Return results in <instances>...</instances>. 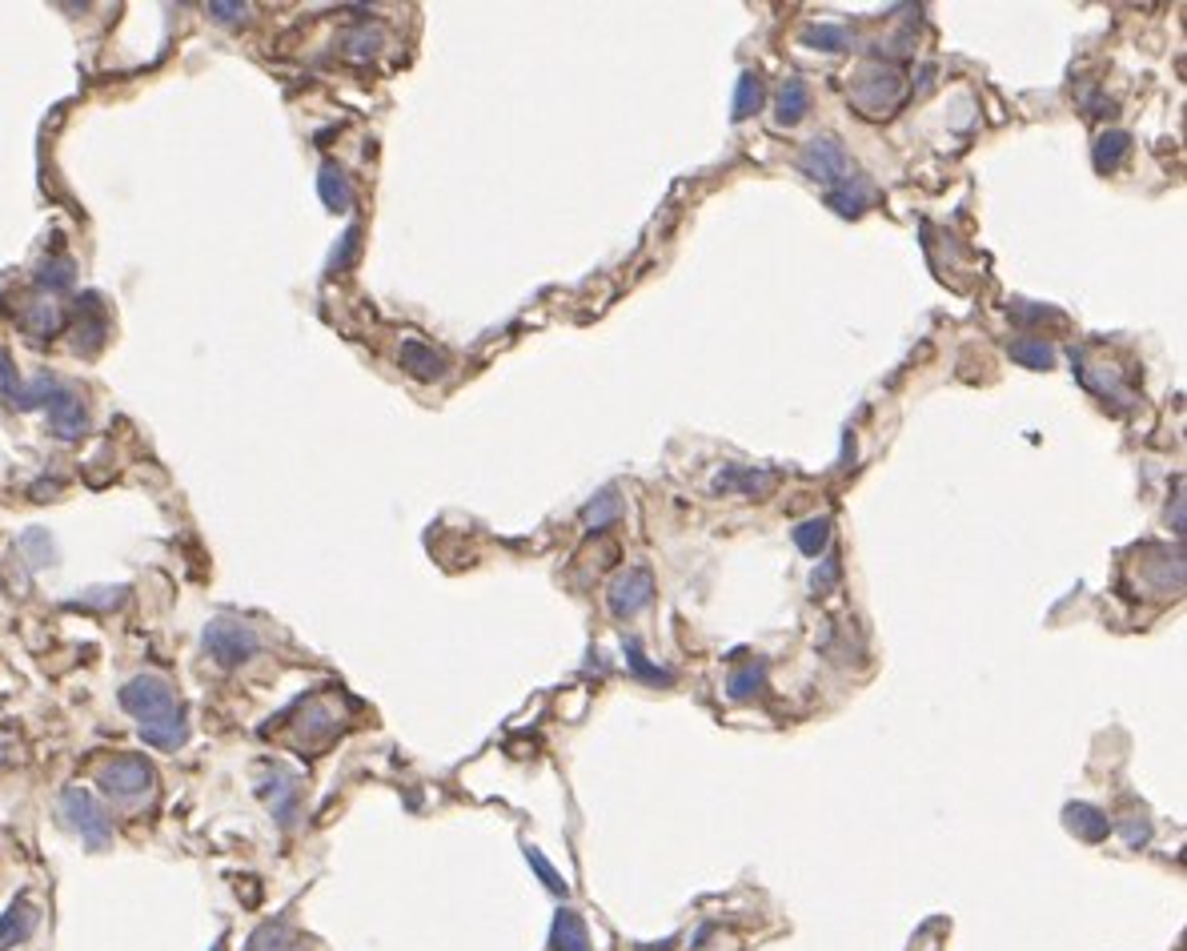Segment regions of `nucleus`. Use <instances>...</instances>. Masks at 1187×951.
<instances>
[{"mask_svg":"<svg viewBox=\"0 0 1187 951\" xmlns=\"http://www.w3.org/2000/svg\"><path fill=\"white\" fill-rule=\"evenodd\" d=\"M1127 153H1132V137L1123 129H1108V132H1099L1095 137V169L1099 173H1115L1127 161Z\"/></svg>","mask_w":1187,"mask_h":951,"instance_id":"obj_20","label":"nucleus"},{"mask_svg":"<svg viewBox=\"0 0 1187 951\" xmlns=\"http://www.w3.org/2000/svg\"><path fill=\"white\" fill-rule=\"evenodd\" d=\"M775 486V474L770 470H746V466H726L723 474L714 478V494H735V490H742V494H766V490Z\"/></svg>","mask_w":1187,"mask_h":951,"instance_id":"obj_16","label":"nucleus"},{"mask_svg":"<svg viewBox=\"0 0 1187 951\" xmlns=\"http://www.w3.org/2000/svg\"><path fill=\"white\" fill-rule=\"evenodd\" d=\"M763 687H766V667L763 662H746V667L730 671V679H726V695H730L735 702L754 699Z\"/></svg>","mask_w":1187,"mask_h":951,"instance_id":"obj_26","label":"nucleus"},{"mask_svg":"<svg viewBox=\"0 0 1187 951\" xmlns=\"http://www.w3.org/2000/svg\"><path fill=\"white\" fill-rule=\"evenodd\" d=\"M37 927H40V903L28 896H16L4 908V915H0V951H16L21 943H28V939L37 936Z\"/></svg>","mask_w":1187,"mask_h":951,"instance_id":"obj_11","label":"nucleus"},{"mask_svg":"<svg viewBox=\"0 0 1187 951\" xmlns=\"http://www.w3.org/2000/svg\"><path fill=\"white\" fill-rule=\"evenodd\" d=\"M626 659H630V667H634V671H638V674H642L647 683H662V687H671V683H674V674H671V671H662V667H650L647 655H642V647H638L634 638H630V643H626Z\"/></svg>","mask_w":1187,"mask_h":951,"instance_id":"obj_33","label":"nucleus"},{"mask_svg":"<svg viewBox=\"0 0 1187 951\" xmlns=\"http://www.w3.org/2000/svg\"><path fill=\"white\" fill-rule=\"evenodd\" d=\"M73 281H77V265L68 262V257H49V262H40L37 286L44 293H65V290H73Z\"/></svg>","mask_w":1187,"mask_h":951,"instance_id":"obj_27","label":"nucleus"},{"mask_svg":"<svg viewBox=\"0 0 1187 951\" xmlns=\"http://www.w3.org/2000/svg\"><path fill=\"white\" fill-rule=\"evenodd\" d=\"M125 598V586H101V591H85V598H77V607H117Z\"/></svg>","mask_w":1187,"mask_h":951,"instance_id":"obj_36","label":"nucleus"},{"mask_svg":"<svg viewBox=\"0 0 1187 951\" xmlns=\"http://www.w3.org/2000/svg\"><path fill=\"white\" fill-rule=\"evenodd\" d=\"M21 326H25L33 338L49 342V338L65 326V314H61V305H53V302H28L25 314H21Z\"/></svg>","mask_w":1187,"mask_h":951,"instance_id":"obj_21","label":"nucleus"},{"mask_svg":"<svg viewBox=\"0 0 1187 951\" xmlns=\"http://www.w3.org/2000/svg\"><path fill=\"white\" fill-rule=\"evenodd\" d=\"M827 205L834 213H843V217H858V213H867V205H871V189L863 186L858 177H846L843 186L827 189Z\"/></svg>","mask_w":1187,"mask_h":951,"instance_id":"obj_23","label":"nucleus"},{"mask_svg":"<svg viewBox=\"0 0 1187 951\" xmlns=\"http://www.w3.org/2000/svg\"><path fill=\"white\" fill-rule=\"evenodd\" d=\"M791 538L806 558H818L822 550H827V542H831V518L827 515L806 518V522H799V527L791 530Z\"/></svg>","mask_w":1187,"mask_h":951,"instance_id":"obj_25","label":"nucleus"},{"mask_svg":"<svg viewBox=\"0 0 1187 951\" xmlns=\"http://www.w3.org/2000/svg\"><path fill=\"white\" fill-rule=\"evenodd\" d=\"M120 707L137 719V731L157 751H181L189 743V714L177 699L169 679L161 674H132L120 687Z\"/></svg>","mask_w":1187,"mask_h":951,"instance_id":"obj_1","label":"nucleus"},{"mask_svg":"<svg viewBox=\"0 0 1187 951\" xmlns=\"http://www.w3.org/2000/svg\"><path fill=\"white\" fill-rule=\"evenodd\" d=\"M799 169H803L815 186L834 189L851 177V157H846V149L839 137H815V141H806L803 153H799Z\"/></svg>","mask_w":1187,"mask_h":951,"instance_id":"obj_7","label":"nucleus"},{"mask_svg":"<svg viewBox=\"0 0 1187 951\" xmlns=\"http://www.w3.org/2000/svg\"><path fill=\"white\" fill-rule=\"evenodd\" d=\"M317 198H321V205L330 213H345L354 205V186H349V177H345V169L337 161H321V169H317Z\"/></svg>","mask_w":1187,"mask_h":951,"instance_id":"obj_15","label":"nucleus"},{"mask_svg":"<svg viewBox=\"0 0 1187 951\" xmlns=\"http://www.w3.org/2000/svg\"><path fill=\"white\" fill-rule=\"evenodd\" d=\"M834 579H839V558H827V562H822V570H815V579H811L815 595H827V591L834 586Z\"/></svg>","mask_w":1187,"mask_h":951,"instance_id":"obj_39","label":"nucleus"},{"mask_svg":"<svg viewBox=\"0 0 1187 951\" xmlns=\"http://www.w3.org/2000/svg\"><path fill=\"white\" fill-rule=\"evenodd\" d=\"M763 101H766L763 77H758L754 68H746V73L739 77V85H735V113H730V117H735V121L754 117V113L763 109Z\"/></svg>","mask_w":1187,"mask_h":951,"instance_id":"obj_24","label":"nucleus"},{"mask_svg":"<svg viewBox=\"0 0 1187 951\" xmlns=\"http://www.w3.org/2000/svg\"><path fill=\"white\" fill-rule=\"evenodd\" d=\"M1007 350H1011V357H1016L1019 366H1028V370H1051V366H1056V350L1043 342V338H1019V342H1011Z\"/></svg>","mask_w":1187,"mask_h":951,"instance_id":"obj_28","label":"nucleus"},{"mask_svg":"<svg viewBox=\"0 0 1187 951\" xmlns=\"http://www.w3.org/2000/svg\"><path fill=\"white\" fill-rule=\"evenodd\" d=\"M157 787V766L149 755H113L97 766V791L117 799V803H141Z\"/></svg>","mask_w":1187,"mask_h":951,"instance_id":"obj_3","label":"nucleus"},{"mask_svg":"<svg viewBox=\"0 0 1187 951\" xmlns=\"http://www.w3.org/2000/svg\"><path fill=\"white\" fill-rule=\"evenodd\" d=\"M56 811L68 832H77L89 851H109L113 847V823H109L105 807L97 803L89 787H65L56 795Z\"/></svg>","mask_w":1187,"mask_h":951,"instance_id":"obj_4","label":"nucleus"},{"mask_svg":"<svg viewBox=\"0 0 1187 951\" xmlns=\"http://www.w3.org/2000/svg\"><path fill=\"white\" fill-rule=\"evenodd\" d=\"M550 948L554 951H594L590 948V931L582 924V915L574 908H562L554 915V927H550Z\"/></svg>","mask_w":1187,"mask_h":951,"instance_id":"obj_17","label":"nucleus"},{"mask_svg":"<svg viewBox=\"0 0 1187 951\" xmlns=\"http://www.w3.org/2000/svg\"><path fill=\"white\" fill-rule=\"evenodd\" d=\"M1063 823H1068V832L1075 835V839H1083V844H1103V839L1115 832L1108 815L1092 803H1068L1063 807Z\"/></svg>","mask_w":1187,"mask_h":951,"instance_id":"obj_14","label":"nucleus"},{"mask_svg":"<svg viewBox=\"0 0 1187 951\" xmlns=\"http://www.w3.org/2000/svg\"><path fill=\"white\" fill-rule=\"evenodd\" d=\"M397 362H401V370H406L409 378H418V382H437V378H446V370H449L446 354L434 350V345L418 342V338H406V342H401Z\"/></svg>","mask_w":1187,"mask_h":951,"instance_id":"obj_12","label":"nucleus"},{"mask_svg":"<svg viewBox=\"0 0 1187 951\" xmlns=\"http://www.w3.org/2000/svg\"><path fill=\"white\" fill-rule=\"evenodd\" d=\"M357 245H361V229H357V225H354V229H349V233H345V238H342V245L333 250V257H330V274H342L345 265L354 262V257H357Z\"/></svg>","mask_w":1187,"mask_h":951,"instance_id":"obj_34","label":"nucleus"},{"mask_svg":"<svg viewBox=\"0 0 1187 951\" xmlns=\"http://www.w3.org/2000/svg\"><path fill=\"white\" fill-rule=\"evenodd\" d=\"M618 510H622L618 494H614V490H602V494H598V498L582 510V522H586L590 530H602V527H610V522L618 518Z\"/></svg>","mask_w":1187,"mask_h":951,"instance_id":"obj_32","label":"nucleus"},{"mask_svg":"<svg viewBox=\"0 0 1187 951\" xmlns=\"http://www.w3.org/2000/svg\"><path fill=\"white\" fill-rule=\"evenodd\" d=\"M382 45H385L382 25H370V21H366V25H354L342 37V56H349V61H357V65H366V61L378 56Z\"/></svg>","mask_w":1187,"mask_h":951,"instance_id":"obj_19","label":"nucleus"},{"mask_svg":"<svg viewBox=\"0 0 1187 951\" xmlns=\"http://www.w3.org/2000/svg\"><path fill=\"white\" fill-rule=\"evenodd\" d=\"M56 390H61V382H56L53 373H37L33 382H21V394H16V410H44V406L53 402Z\"/></svg>","mask_w":1187,"mask_h":951,"instance_id":"obj_29","label":"nucleus"},{"mask_svg":"<svg viewBox=\"0 0 1187 951\" xmlns=\"http://www.w3.org/2000/svg\"><path fill=\"white\" fill-rule=\"evenodd\" d=\"M221 948H225V939H217V943H213V948H209V951H221Z\"/></svg>","mask_w":1187,"mask_h":951,"instance_id":"obj_40","label":"nucleus"},{"mask_svg":"<svg viewBox=\"0 0 1187 951\" xmlns=\"http://www.w3.org/2000/svg\"><path fill=\"white\" fill-rule=\"evenodd\" d=\"M209 13H213V21H221V25H238V21H245L250 4H221V0H213Z\"/></svg>","mask_w":1187,"mask_h":951,"instance_id":"obj_38","label":"nucleus"},{"mask_svg":"<svg viewBox=\"0 0 1187 951\" xmlns=\"http://www.w3.org/2000/svg\"><path fill=\"white\" fill-rule=\"evenodd\" d=\"M650 598H654V574L647 567H630L610 582L607 607L614 619H634V614H642L650 607Z\"/></svg>","mask_w":1187,"mask_h":951,"instance_id":"obj_10","label":"nucleus"},{"mask_svg":"<svg viewBox=\"0 0 1187 951\" xmlns=\"http://www.w3.org/2000/svg\"><path fill=\"white\" fill-rule=\"evenodd\" d=\"M109 333V317H105V302L97 293H80L77 305H73V317H68V342L77 354H97L101 342Z\"/></svg>","mask_w":1187,"mask_h":951,"instance_id":"obj_9","label":"nucleus"},{"mask_svg":"<svg viewBox=\"0 0 1187 951\" xmlns=\"http://www.w3.org/2000/svg\"><path fill=\"white\" fill-rule=\"evenodd\" d=\"M257 795L269 803V811H273V820H278L281 827H293V823H297V815H302V783H297V775H290L285 766H278V763L265 766L261 779H257Z\"/></svg>","mask_w":1187,"mask_h":951,"instance_id":"obj_8","label":"nucleus"},{"mask_svg":"<svg viewBox=\"0 0 1187 951\" xmlns=\"http://www.w3.org/2000/svg\"><path fill=\"white\" fill-rule=\"evenodd\" d=\"M811 113V89H806V80L803 77H791V80H782V89H779V125H799V121Z\"/></svg>","mask_w":1187,"mask_h":951,"instance_id":"obj_22","label":"nucleus"},{"mask_svg":"<svg viewBox=\"0 0 1187 951\" xmlns=\"http://www.w3.org/2000/svg\"><path fill=\"white\" fill-rule=\"evenodd\" d=\"M522 851H526V863H529V867H534V875H538L541 884H546V891H554V896H562V899H566L570 884H566V879H562V872H558L554 863H550V859L541 855L538 847H529V844L522 847Z\"/></svg>","mask_w":1187,"mask_h":951,"instance_id":"obj_31","label":"nucleus"},{"mask_svg":"<svg viewBox=\"0 0 1187 951\" xmlns=\"http://www.w3.org/2000/svg\"><path fill=\"white\" fill-rule=\"evenodd\" d=\"M803 45L822 49V53H843V49L855 45V37H851L843 25H811V28H803Z\"/></svg>","mask_w":1187,"mask_h":951,"instance_id":"obj_30","label":"nucleus"},{"mask_svg":"<svg viewBox=\"0 0 1187 951\" xmlns=\"http://www.w3.org/2000/svg\"><path fill=\"white\" fill-rule=\"evenodd\" d=\"M49 410V430H53L56 438H80L85 430H89V410H85V402H80L73 390H56L53 402L44 406Z\"/></svg>","mask_w":1187,"mask_h":951,"instance_id":"obj_13","label":"nucleus"},{"mask_svg":"<svg viewBox=\"0 0 1187 951\" xmlns=\"http://www.w3.org/2000/svg\"><path fill=\"white\" fill-rule=\"evenodd\" d=\"M1123 839H1127V847H1144L1151 839V823L1144 820V815H1127V823L1120 827Z\"/></svg>","mask_w":1187,"mask_h":951,"instance_id":"obj_37","label":"nucleus"},{"mask_svg":"<svg viewBox=\"0 0 1187 951\" xmlns=\"http://www.w3.org/2000/svg\"><path fill=\"white\" fill-rule=\"evenodd\" d=\"M16 394H21V373L13 370V357L0 350V397L16 406Z\"/></svg>","mask_w":1187,"mask_h":951,"instance_id":"obj_35","label":"nucleus"},{"mask_svg":"<svg viewBox=\"0 0 1187 951\" xmlns=\"http://www.w3.org/2000/svg\"><path fill=\"white\" fill-rule=\"evenodd\" d=\"M241 951H297V931L290 927V920H265L253 927Z\"/></svg>","mask_w":1187,"mask_h":951,"instance_id":"obj_18","label":"nucleus"},{"mask_svg":"<svg viewBox=\"0 0 1187 951\" xmlns=\"http://www.w3.org/2000/svg\"><path fill=\"white\" fill-rule=\"evenodd\" d=\"M910 93V80L907 73L891 61H867V65L855 68V77L846 85V97L851 105L863 113V117H891Z\"/></svg>","mask_w":1187,"mask_h":951,"instance_id":"obj_2","label":"nucleus"},{"mask_svg":"<svg viewBox=\"0 0 1187 951\" xmlns=\"http://www.w3.org/2000/svg\"><path fill=\"white\" fill-rule=\"evenodd\" d=\"M293 727H290V743L302 747V751H326L345 727V714L337 711V702L326 699V695H309L293 707Z\"/></svg>","mask_w":1187,"mask_h":951,"instance_id":"obj_5","label":"nucleus"},{"mask_svg":"<svg viewBox=\"0 0 1187 951\" xmlns=\"http://www.w3.org/2000/svg\"><path fill=\"white\" fill-rule=\"evenodd\" d=\"M201 643H205V650H209V659L221 667V671H238V667H245V662L261 650V638H257V631H253L250 622H241L233 619V614H221V619H213L209 626H205V634H201Z\"/></svg>","mask_w":1187,"mask_h":951,"instance_id":"obj_6","label":"nucleus"}]
</instances>
